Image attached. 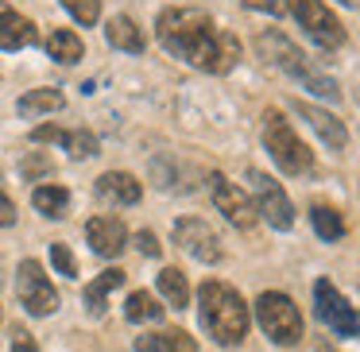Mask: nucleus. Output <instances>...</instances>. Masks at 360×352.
<instances>
[{
  "instance_id": "12",
  "label": "nucleus",
  "mask_w": 360,
  "mask_h": 352,
  "mask_svg": "<svg viewBox=\"0 0 360 352\" xmlns=\"http://www.w3.org/2000/svg\"><path fill=\"white\" fill-rule=\"evenodd\" d=\"M86 240H89V248H94L97 256L117 259L120 252H124V244H128V228H124V221H117V217H94L86 225Z\"/></svg>"
},
{
  "instance_id": "10",
  "label": "nucleus",
  "mask_w": 360,
  "mask_h": 352,
  "mask_svg": "<svg viewBox=\"0 0 360 352\" xmlns=\"http://www.w3.org/2000/svg\"><path fill=\"white\" fill-rule=\"evenodd\" d=\"M210 197L213 205H217V213H225L229 225H236L240 233H248V228H256V205H252V197L244 194L236 182H229L225 174H210Z\"/></svg>"
},
{
  "instance_id": "3",
  "label": "nucleus",
  "mask_w": 360,
  "mask_h": 352,
  "mask_svg": "<svg viewBox=\"0 0 360 352\" xmlns=\"http://www.w3.org/2000/svg\"><path fill=\"white\" fill-rule=\"evenodd\" d=\"M198 302H202V325L210 329V337L217 344L233 348V344H240L248 337V321H252L248 306H244V298L233 287H225V282H205L198 290Z\"/></svg>"
},
{
  "instance_id": "15",
  "label": "nucleus",
  "mask_w": 360,
  "mask_h": 352,
  "mask_svg": "<svg viewBox=\"0 0 360 352\" xmlns=\"http://www.w3.org/2000/svg\"><path fill=\"white\" fill-rule=\"evenodd\" d=\"M97 197L117 202V205H136L143 197V186L132 178V174H124V171H109V174L97 178Z\"/></svg>"
},
{
  "instance_id": "11",
  "label": "nucleus",
  "mask_w": 360,
  "mask_h": 352,
  "mask_svg": "<svg viewBox=\"0 0 360 352\" xmlns=\"http://www.w3.org/2000/svg\"><path fill=\"white\" fill-rule=\"evenodd\" d=\"M174 244L198 263H221V240L202 217H179L174 221Z\"/></svg>"
},
{
  "instance_id": "22",
  "label": "nucleus",
  "mask_w": 360,
  "mask_h": 352,
  "mask_svg": "<svg viewBox=\"0 0 360 352\" xmlns=\"http://www.w3.org/2000/svg\"><path fill=\"white\" fill-rule=\"evenodd\" d=\"M66 105V97L58 89H32V93L20 97V117H39V112H58Z\"/></svg>"
},
{
  "instance_id": "8",
  "label": "nucleus",
  "mask_w": 360,
  "mask_h": 352,
  "mask_svg": "<svg viewBox=\"0 0 360 352\" xmlns=\"http://www.w3.org/2000/svg\"><path fill=\"white\" fill-rule=\"evenodd\" d=\"M314 313H318L321 325H329V333H337V337H360V313L345 302L341 290H337L329 279L314 282Z\"/></svg>"
},
{
  "instance_id": "31",
  "label": "nucleus",
  "mask_w": 360,
  "mask_h": 352,
  "mask_svg": "<svg viewBox=\"0 0 360 352\" xmlns=\"http://www.w3.org/2000/svg\"><path fill=\"white\" fill-rule=\"evenodd\" d=\"M244 8L267 12V16H283V0H244Z\"/></svg>"
},
{
  "instance_id": "33",
  "label": "nucleus",
  "mask_w": 360,
  "mask_h": 352,
  "mask_svg": "<svg viewBox=\"0 0 360 352\" xmlns=\"http://www.w3.org/2000/svg\"><path fill=\"white\" fill-rule=\"evenodd\" d=\"M58 136H63V128L43 124V128H35V132H32V140H35V143H58Z\"/></svg>"
},
{
  "instance_id": "25",
  "label": "nucleus",
  "mask_w": 360,
  "mask_h": 352,
  "mask_svg": "<svg viewBox=\"0 0 360 352\" xmlns=\"http://www.w3.org/2000/svg\"><path fill=\"white\" fill-rule=\"evenodd\" d=\"M58 143H63V148L70 151L74 159L97 155V136H94V132H63V136H58Z\"/></svg>"
},
{
  "instance_id": "5",
  "label": "nucleus",
  "mask_w": 360,
  "mask_h": 352,
  "mask_svg": "<svg viewBox=\"0 0 360 352\" xmlns=\"http://www.w3.org/2000/svg\"><path fill=\"white\" fill-rule=\"evenodd\" d=\"M256 318H259V329H264L275 344H298L302 341V313H298V306L290 302L287 294H279V290H264V294L256 298Z\"/></svg>"
},
{
  "instance_id": "29",
  "label": "nucleus",
  "mask_w": 360,
  "mask_h": 352,
  "mask_svg": "<svg viewBox=\"0 0 360 352\" xmlns=\"http://www.w3.org/2000/svg\"><path fill=\"white\" fill-rule=\"evenodd\" d=\"M12 352H39V344H35V337L27 333L24 325L12 329Z\"/></svg>"
},
{
  "instance_id": "7",
  "label": "nucleus",
  "mask_w": 360,
  "mask_h": 352,
  "mask_svg": "<svg viewBox=\"0 0 360 352\" xmlns=\"http://www.w3.org/2000/svg\"><path fill=\"white\" fill-rule=\"evenodd\" d=\"M248 186H252V197H256V202H252L256 205V217H264L271 228H283V233H287V228L295 225V205L283 194V186L271 174L256 171V167L248 171Z\"/></svg>"
},
{
  "instance_id": "32",
  "label": "nucleus",
  "mask_w": 360,
  "mask_h": 352,
  "mask_svg": "<svg viewBox=\"0 0 360 352\" xmlns=\"http://www.w3.org/2000/svg\"><path fill=\"white\" fill-rule=\"evenodd\" d=\"M16 225V205H12V197L0 190V228H12Z\"/></svg>"
},
{
  "instance_id": "35",
  "label": "nucleus",
  "mask_w": 360,
  "mask_h": 352,
  "mask_svg": "<svg viewBox=\"0 0 360 352\" xmlns=\"http://www.w3.org/2000/svg\"><path fill=\"white\" fill-rule=\"evenodd\" d=\"M341 4H345V8H356V0H341Z\"/></svg>"
},
{
  "instance_id": "24",
  "label": "nucleus",
  "mask_w": 360,
  "mask_h": 352,
  "mask_svg": "<svg viewBox=\"0 0 360 352\" xmlns=\"http://www.w3.org/2000/svg\"><path fill=\"white\" fill-rule=\"evenodd\" d=\"M310 221H314V233H318L321 240H341V236H345L341 213L329 209V205H314V209H310Z\"/></svg>"
},
{
  "instance_id": "6",
  "label": "nucleus",
  "mask_w": 360,
  "mask_h": 352,
  "mask_svg": "<svg viewBox=\"0 0 360 352\" xmlns=\"http://www.w3.org/2000/svg\"><path fill=\"white\" fill-rule=\"evenodd\" d=\"M283 8L295 12L298 27H302L306 35H310L314 43H318L321 51H337L345 43V27L341 20L333 16V12L321 4V0H283Z\"/></svg>"
},
{
  "instance_id": "20",
  "label": "nucleus",
  "mask_w": 360,
  "mask_h": 352,
  "mask_svg": "<svg viewBox=\"0 0 360 352\" xmlns=\"http://www.w3.org/2000/svg\"><path fill=\"white\" fill-rule=\"evenodd\" d=\"M47 55L55 58V63H63V66H74V63H82L86 47H82V39L74 32L58 27V32H51V39H47Z\"/></svg>"
},
{
  "instance_id": "30",
  "label": "nucleus",
  "mask_w": 360,
  "mask_h": 352,
  "mask_svg": "<svg viewBox=\"0 0 360 352\" xmlns=\"http://www.w3.org/2000/svg\"><path fill=\"white\" fill-rule=\"evenodd\" d=\"M136 248L143 252V256H159V240H155V233H148V228H140V233H136Z\"/></svg>"
},
{
  "instance_id": "21",
  "label": "nucleus",
  "mask_w": 360,
  "mask_h": 352,
  "mask_svg": "<svg viewBox=\"0 0 360 352\" xmlns=\"http://www.w3.org/2000/svg\"><path fill=\"white\" fill-rule=\"evenodd\" d=\"M155 282H159V294H163L167 302L174 306V310H186V302H190V282H186V275H182L179 267H163V271L155 275Z\"/></svg>"
},
{
  "instance_id": "9",
  "label": "nucleus",
  "mask_w": 360,
  "mask_h": 352,
  "mask_svg": "<svg viewBox=\"0 0 360 352\" xmlns=\"http://www.w3.org/2000/svg\"><path fill=\"white\" fill-rule=\"evenodd\" d=\"M16 294H20V302H24V310L35 313V318H47V313L58 310V290L51 287V279L43 275V267L35 263V259H24V263H20Z\"/></svg>"
},
{
  "instance_id": "17",
  "label": "nucleus",
  "mask_w": 360,
  "mask_h": 352,
  "mask_svg": "<svg viewBox=\"0 0 360 352\" xmlns=\"http://www.w3.org/2000/svg\"><path fill=\"white\" fill-rule=\"evenodd\" d=\"M120 282H124V271H120V267H109V271H101L94 282H89V287H86V310H89V318H101L105 306H109V290H117Z\"/></svg>"
},
{
  "instance_id": "27",
  "label": "nucleus",
  "mask_w": 360,
  "mask_h": 352,
  "mask_svg": "<svg viewBox=\"0 0 360 352\" xmlns=\"http://www.w3.org/2000/svg\"><path fill=\"white\" fill-rule=\"evenodd\" d=\"M55 171V163H51L47 155H39V151H32V155L20 163V174H24L27 182H35V178H43V174H51Z\"/></svg>"
},
{
  "instance_id": "19",
  "label": "nucleus",
  "mask_w": 360,
  "mask_h": 352,
  "mask_svg": "<svg viewBox=\"0 0 360 352\" xmlns=\"http://www.w3.org/2000/svg\"><path fill=\"white\" fill-rule=\"evenodd\" d=\"M32 205L43 213V217L63 221L66 213H70V190H66V186H39L32 194Z\"/></svg>"
},
{
  "instance_id": "16",
  "label": "nucleus",
  "mask_w": 360,
  "mask_h": 352,
  "mask_svg": "<svg viewBox=\"0 0 360 352\" xmlns=\"http://www.w3.org/2000/svg\"><path fill=\"white\" fill-rule=\"evenodd\" d=\"M136 352H198V344L182 329H163V333L136 337Z\"/></svg>"
},
{
  "instance_id": "18",
  "label": "nucleus",
  "mask_w": 360,
  "mask_h": 352,
  "mask_svg": "<svg viewBox=\"0 0 360 352\" xmlns=\"http://www.w3.org/2000/svg\"><path fill=\"white\" fill-rule=\"evenodd\" d=\"M105 39H109V47L128 51V55H140L143 51V32L136 27L132 16H112L109 27H105Z\"/></svg>"
},
{
  "instance_id": "34",
  "label": "nucleus",
  "mask_w": 360,
  "mask_h": 352,
  "mask_svg": "<svg viewBox=\"0 0 360 352\" xmlns=\"http://www.w3.org/2000/svg\"><path fill=\"white\" fill-rule=\"evenodd\" d=\"M318 352H333V348H329V344H326V341H318Z\"/></svg>"
},
{
  "instance_id": "23",
  "label": "nucleus",
  "mask_w": 360,
  "mask_h": 352,
  "mask_svg": "<svg viewBox=\"0 0 360 352\" xmlns=\"http://www.w3.org/2000/svg\"><path fill=\"white\" fill-rule=\"evenodd\" d=\"M124 318L128 321H159L163 318V306L155 302V294H148V290H132L124 302Z\"/></svg>"
},
{
  "instance_id": "28",
  "label": "nucleus",
  "mask_w": 360,
  "mask_h": 352,
  "mask_svg": "<svg viewBox=\"0 0 360 352\" xmlns=\"http://www.w3.org/2000/svg\"><path fill=\"white\" fill-rule=\"evenodd\" d=\"M51 263H55V267H58V275H66V279H74V275H78L74 252L66 248V244H51Z\"/></svg>"
},
{
  "instance_id": "14",
  "label": "nucleus",
  "mask_w": 360,
  "mask_h": 352,
  "mask_svg": "<svg viewBox=\"0 0 360 352\" xmlns=\"http://www.w3.org/2000/svg\"><path fill=\"white\" fill-rule=\"evenodd\" d=\"M39 39L35 24L27 16H20L16 8H8L4 0H0V51H20V47H32Z\"/></svg>"
},
{
  "instance_id": "4",
  "label": "nucleus",
  "mask_w": 360,
  "mask_h": 352,
  "mask_svg": "<svg viewBox=\"0 0 360 352\" xmlns=\"http://www.w3.org/2000/svg\"><path fill=\"white\" fill-rule=\"evenodd\" d=\"M264 148L271 151L279 171L287 174H306L314 167V151L298 140V132L290 128V120L279 109H264Z\"/></svg>"
},
{
  "instance_id": "13",
  "label": "nucleus",
  "mask_w": 360,
  "mask_h": 352,
  "mask_svg": "<svg viewBox=\"0 0 360 352\" xmlns=\"http://www.w3.org/2000/svg\"><path fill=\"white\" fill-rule=\"evenodd\" d=\"M295 112H298V117H302L306 124H310L314 132H318V136H321V140H326L333 151H341L345 143H349V132H345V124H341V120H337L329 109H318V105L295 101Z\"/></svg>"
},
{
  "instance_id": "2",
  "label": "nucleus",
  "mask_w": 360,
  "mask_h": 352,
  "mask_svg": "<svg viewBox=\"0 0 360 352\" xmlns=\"http://www.w3.org/2000/svg\"><path fill=\"white\" fill-rule=\"evenodd\" d=\"M256 51H259V58H267L271 66H279V70L287 74L290 82H298L302 89H310V93H318V97H329V101H341V89H337V82L329 78V74H321L318 66H314L310 58H306L302 51H298L295 43L287 39V35H279V32H259V35H256Z\"/></svg>"
},
{
  "instance_id": "26",
  "label": "nucleus",
  "mask_w": 360,
  "mask_h": 352,
  "mask_svg": "<svg viewBox=\"0 0 360 352\" xmlns=\"http://www.w3.org/2000/svg\"><path fill=\"white\" fill-rule=\"evenodd\" d=\"M63 8L78 20L82 27H94L101 20V0H63Z\"/></svg>"
},
{
  "instance_id": "1",
  "label": "nucleus",
  "mask_w": 360,
  "mask_h": 352,
  "mask_svg": "<svg viewBox=\"0 0 360 352\" xmlns=\"http://www.w3.org/2000/svg\"><path fill=\"white\" fill-rule=\"evenodd\" d=\"M155 35L171 55L186 58L190 66L210 70V74L233 70L236 58H240L236 35L217 32L202 8H163L155 20Z\"/></svg>"
}]
</instances>
